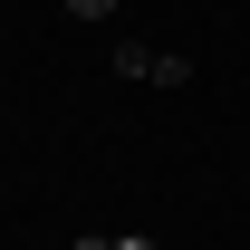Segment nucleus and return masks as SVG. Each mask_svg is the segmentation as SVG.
I'll list each match as a JSON object with an SVG mask.
<instances>
[{"label":"nucleus","instance_id":"obj_1","mask_svg":"<svg viewBox=\"0 0 250 250\" xmlns=\"http://www.w3.org/2000/svg\"><path fill=\"white\" fill-rule=\"evenodd\" d=\"M116 77H145V87H192V58H173V48H116Z\"/></svg>","mask_w":250,"mask_h":250},{"label":"nucleus","instance_id":"obj_2","mask_svg":"<svg viewBox=\"0 0 250 250\" xmlns=\"http://www.w3.org/2000/svg\"><path fill=\"white\" fill-rule=\"evenodd\" d=\"M67 10H77V20H106V10H116V0H67Z\"/></svg>","mask_w":250,"mask_h":250},{"label":"nucleus","instance_id":"obj_3","mask_svg":"<svg viewBox=\"0 0 250 250\" xmlns=\"http://www.w3.org/2000/svg\"><path fill=\"white\" fill-rule=\"evenodd\" d=\"M116 250H154V241H116Z\"/></svg>","mask_w":250,"mask_h":250},{"label":"nucleus","instance_id":"obj_4","mask_svg":"<svg viewBox=\"0 0 250 250\" xmlns=\"http://www.w3.org/2000/svg\"><path fill=\"white\" fill-rule=\"evenodd\" d=\"M77 250H116V241H77Z\"/></svg>","mask_w":250,"mask_h":250}]
</instances>
